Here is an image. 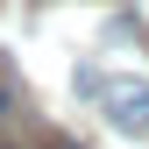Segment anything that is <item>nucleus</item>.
Instances as JSON below:
<instances>
[{
  "mask_svg": "<svg viewBox=\"0 0 149 149\" xmlns=\"http://www.w3.org/2000/svg\"><path fill=\"white\" fill-rule=\"evenodd\" d=\"M100 107L121 135H149V78H100Z\"/></svg>",
  "mask_w": 149,
  "mask_h": 149,
  "instance_id": "obj_1",
  "label": "nucleus"
},
{
  "mask_svg": "<svg viewBox=\"0 0 149 149\" xmlns=\"http://www.w3.org/2000/svg\"><path fill=\"white\" fill-rule=\"evenodd\" d=\"M135 22H142V29H149V0H135Z\"/></svg>",
  "mask_w": 149,
  "mask_h": 149,
  "instance_id": "obj_2",
  "label": "nucleus"
},
{
  "mask_svg": "<svg viewBox=\"0 0 149 149\" xmlns=\"http://www.w3.org/2000/svg\"><path fill=\"white\" fill-rule=\"evenodd\" d=\"M0 114H7V85H0Z\"/></svg>",
  "mask_w": 149,
  "mask_h": 149,
  "instance_id": "obj_3",
  "label": "nucleus"
},
{
  "mask_svg": "<svg viewBox=\"0 0 149 149\" xmlns=\"http://www.w3.org/2000/svg\"><path fill=\"white\" fill-rule=\"evenodd\" d=\"M43 149H71V142H43Z\"/></svg>",
  "mask_w": 149,
  "mask_h": 149,
  "instance_id": "obj_4",
  "label": "nucleus"
}]
</instances>
